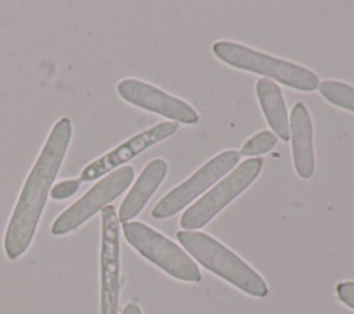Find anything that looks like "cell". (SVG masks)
I'll list each match as a JSON object with an SVG mask.
<instances>
[{
	"instance_id": "cell-12",
	"label": "cell",
	"mask_w": 354,
	"mask_h": 314,
	"mask_svg": "<svg viewBox=\"0 0 354 314\" xmlns=\"http://www.w3.org/2000/svg\"><path fill=\"white\" fill-rule=\"evenodd\" d=\"M167 170V162L162 158L152 159L142 169L138 178L136 180V183L133 184V187L130 188L119 207V223L124 224L127 221H131L141 213V210L145 207L151 196L155 194V191L165 180Z\"/></svg>"
},
{
	"instance_id": "cell-9",
	"label": "cell",
	"mask_w": 354,
	"mask_h": 314,
	"mask_svg": "<svg viewBox=\"0 0 354 314\" xmlns=\"http://www.w3.org/2000/svg\"><path fill=\"white\" fill-rule=\"evenodd\" d=\"M177 130L178 123L160 122L149 129H145L138 134H134L133 137L124 140L106 154L95 158L88 165H86L80 172L79 181L90 183L98 180L102 176H106L108 173L124 166V163L130 162L133 158H136L145 149L171 137Z\"/></svg>"
},
{
	"instance_id": "cell-6",
	"label": "cell",
	"mask_w": 354,
	"mask_h": 314,
	"mask_svg": "<svg viewBox=\"0 0 354 314\" xmlns=\"http://www.w3.org/2000/svg\"><path fill=\"white\" fill-rule=\"evenodd\" d=\"M133 178L134 167L130 165H124L104 176L77 201H75L58 214V217L51 224V234L65 235L79 228L95 213L102 210L119 195H122L131 184Z\"/></svg>"
},
{
	"instance_id": "cell-5",
	"label": "cell",
	"mask_w": 354,
	"mask_h": 314,
	"mask_svg": "<svg viewBox=\"0 0 354 314\" xmlns=\"http://www.w3.org/2000/svg\"><path fill=\"white\" fill-rule=\"evenodd\" d=\"M263 162L261 158H248L241 162L227 177L183 213L180 219L181 228L196 231L206 225L257 178L263 169Z\"/></svg>"
},
{
	"instance_id": "cell-3",
	"label": "cell",
	"mask_w": 354,
	"mask_h": 314,
	"mask_svg": "<svg viewBox=\"0 0 354 314\" xmlns=\"http://www.w3.org/2000/svg\"><path fill=\"white\" fill-rule=\"evenodd\" d=\"M212 50L217 58L234 68L267 76L270 80L274 79L300 91H314L318 89V76L313 71L290 61L228 40L216 41Z\"/></svg>"
},
{
	"instance_id": "cell-13",
	"label": "cell",
	"mask_w": 354,
	"mask_h": 314,
	"mask_svg": "<svg viewBox=\"0 0 354 314\" xmlns=\"http://www.w3.org/2000/svg\"><path fill=\"white\" fill-rule=\"evenodd\" d=\"M256 95L268 126L279 138L288 141L289 118L279 86L267 77H261L256 83Z\"/></svg>"
},
{
	"instance_id": "cell-8",
	"label": "cell",
	"mask_w": 354,
	"mask_h": 314,
	"mask_svg": "<svg viewBox=\"0 0 354 314\" xmlns=\"http://www.w3.org/2000/svg\"><path fill=\"white\" fill-rule=\"evenodd\" d=\"M241 159V154L235 149H227L209 159L189 178L169 191L153 206L151 214L155 219H167L178 213L189 205L205 190L212 187L230 170H232Z\"/></svg>"
},
{
	"instance_id": "cell-15",
	"label": "cell",
	"mask_w": 354,
	"mask_h": 314,
	"mask_svg": "<svg viewBox=\"0 0 354 314\" xmlns=\"http://www.w3.org/2000/svg\"><path fill=\"white\" fill-rule=\"evenodd\" d=\"M278 137L271 130H261L252 136L241 148V155L243 156H256L270 152L277 145Z\"/></svg>"
},
{
	"instance_id": "cell-1",
	"label": "cell",
	"mask_w": 354,
	"mask_h": 314,
	"mask_svg": "<svg viewBox=\"0 0 354 314\" xmlns=\"http://www.w3.org/2000/svg\"><path fill=\"white\" fill-rule=\"evenodd\" d=\"M72 122L59 118L30 167L21 188L4 234V252L10 260L21 257L30 246L43 214L50 190L55 183L72 140Z\"/></svg>"
},
{
	"instance_id": "cell-16",
	"label": "cell",
	"mask_w": 354,
	"mask_h": 314,
	"mask_svg": "<svg viewBox=\"0 0 354 314\" xmlns=\"http://www.w3.org/2000/svg\"><path fill=\"white\" fill-rule=\"evenodd\" d=\"M80 188V181L77 178H68L54 183L50 190V196L54 201H64L66 198L73 196Z\"/></svg>"
},
{
	"instance_id": "cell-14",
	"label": "cell",
	"mask_w": 354,
	"mask_h": 314,
	"mask_svg": "<svg viewBox=\"0 0 354 314\" xmlns=\"http://www.w3.org/2000/svg\"><path fill=\"white\" fill-rule=\"evenodd\" d=\"M318 90L321 95L330 104L354 112V87L339 80L319 82Z\"/></svg>"
},
{
	"instance_id": "cell-4",
	"label": "cell",
	"mask_w": 354,
	"mask_h": 314,
	"mask_svg": "<svg viewBox=\"0 0 354 314\" xmlns=\"http://www.w3.org/2000/svg\"><path fill=\"white\" fill-rule=\"evenodd\" d=\"M124 239L148 261L158 266L170 277L199 282L202 274L191 256L171 239L141 221H127L122 225Z\"/></svg>"
},
{
	"instance_id": "cell-7",
	"label": "cell",
	"mask_w": 354,
	"mask_h": 314,
	"mask_svg": "<svg viewBox=\"0 0 354 314\" xmlns=\"http://www.w3.org/2000/svg\"><path fill=\"white\" fill-rule=\"evenodd\" d=\"M120 295V225L115 207L101 210L100 314H119Z\"/></svg>"
},
{
	"instance_id": "cell-17",
	"label": "cell",
	"mask_w": 354,
	"mask_h": 314,
	"mask_svg": "<svg viewBox=\"0 0 354 314\" xmlns=\"http://www.w3.org/2000/svg\"><path fill=\"white\" fill-rule=\"evenodd\" d=\"M336 296L344 306L354 310V281L339 282L336 285Z\"/></svg>"
},
{
	"instance_id": "cell-10",
	"label": "cell",
	"mask_w": 354,
	"mask_h": 314,
	"mask_svg": "<svg viewBox=\"0 0 354 314\" xmlns=\"http://www.w3.org/2000/svg\"><path fill=\"white\" fill-rule=\"evenodd\" d=\"M118 94L129 104L162 115L170 122L194 124L199 120L198 112L185 101L140 79L126 77L116 84Z\"/></svg>"
},
{
	"instance_id": "cell-2",
	"label": "cell",
	"mask_w": 354,
	"mask_h": 314,
	"mask_svg": "<svg viewBox=\"0 0 354 314\" xmlns=\"http://www.w3.org/2000/svg\"><path fill=\"white\" fill-rule=\"evenodd\" d=\"M177 239L201 266L239 290L253 297H266L268 295L264 278L243 259L209 234L181 230L177 232Z\"/></svg>"
},
{
	"instance_id": "cell-18",
	"label": "cell",
	"mask_w": 354,
	"mask_h": 314,
	"mask_svg": "<svg viewBox=\"0 0 354 314\" xmlns=\"http://www.w3.org/2000/svg\"><path fill=\"white\" fill-rule=\"evenodd\" d=\"M122 314H142V311H141V307L136 302H130L123 307Z\"/></svg>"
},
{
	"instance_id": "cell-11",
	"label": "cell",
	"mask_w": 354,
	"mask_h": 314,
	"mask_svg": "<svg viewBox=\"0 0 354 314\" xmlns=\"http://www.w3.org/2000/svg\"><path fill=\"white\" fill-rule=\"evenodd\" d=\"M313 133V120L307 107L303 102H296L290 112L289 138L295 170L304 180L311 178L315 172Z\"/></svg>"
}]
</instances>
